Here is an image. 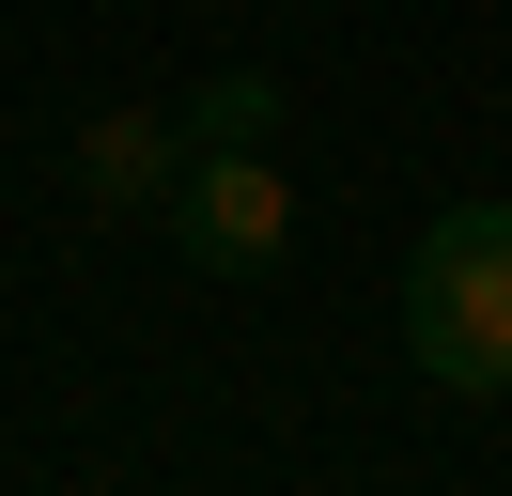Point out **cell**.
<instances>
[{
	"instance_id": "cell-1",
	"label": "cell",
	"mask_w": 512,
	"mask_h": 496,
	"mask_svg": "<svg viewBox=\"0 0 512 496\" xmlns=\"http://www.w3.org/2000/svg\"><path fill=\"white\" fill-rule=\"evenodd\" d=\"M404 357L450 403H512V202H450L404 248Z\"/></svg>"
},
{
	"instance_id": "cell-2",
	"label": "cell",
	"mask_w": 512,
	"mask_h": 496,
	"mask_svg": "<svg viewBox=\"0 0 512 496\" xmlns=\"http://www.w3.org/2000/svg\"><path fill=\"white\" fill-rule=\"evenodd\" d=\"M171 248H187L202 279H264V264L295 248V186H280V155L202 140L187 171H171Z\"/></svg>"
},
{
	"instance_id": "cell-3",
	"label": "cell",
	"mask_w": 512,
	"mask_h": 496,
	"mask_svg": "<svg viewBox=\"0 0 512 496\" xmlns=\"http://www.w3.org/2000/svg\"><path fill=\"white\" fill-rule=\"evenodd\" d=\"M187 171V109H109V124H78V186H94V202H156V186Z\"/></svg>"
},
{
	"instance_id": "cell-4",
	"label": "cell",
	"mask_w": 512,
	"mask_h": 496,
	"mask_svg": "<svg viewBox=\"0 0 512 496\" xmlns=\"http://www.w3.org/2000/svg\"><path fill=\"white\" fill-rule=\"evenodd\" d=\"M264 124H280V78H264V62H233V78L187 93V140H264Z\"/></svg>"
}]
</instances>
